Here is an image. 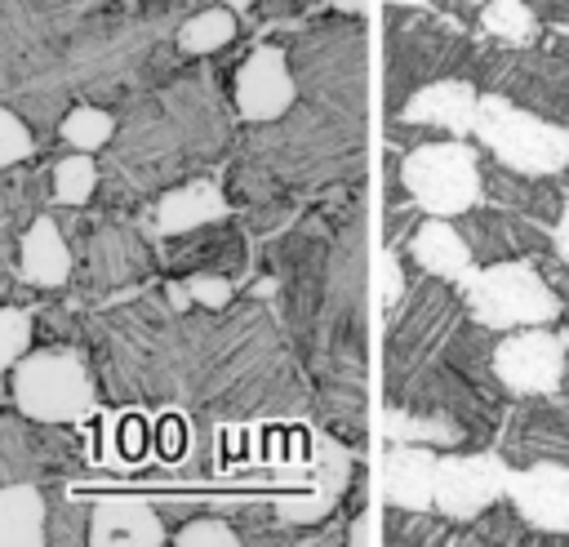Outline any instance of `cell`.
<instances>
[{
    "label": "cell",
    "instance_id": "obj_30",
    "mask_svg": "<svg viewBox=\"0 0 569 547\" xmlns=\"http://www.w3.org/2000/svg\"><path fill=\"white\" fill-rule=\"evenodd\" d=\"M31 209H36V178L18 173V165L0 169V222H4V236H13V222L27 231L36 222Z\"/></svg>",
    "mask_w": 569,
    "mask_h": 547
},
{
    "label": "cell",
    "instance_id": "obj_26",
    "mask_svg": "<svg viewBox=\"0 0 569 547\" xmlns=\"http://www.w3.org/2000/svg\"><path fill=\"white\" fill-rule=\"evenodd\" d=\"M231 36H236V9H200L178 27V49L187 58H200L222 49Z\"/></svg>",
    "mask_w": 569,
    "mask_h": 547
},
{
    "label": "cell",
    "instance_id": "obj_42",
    "mask_svg": "<svg viewBox=\"0 0 569 547\" xmlns=\"http://www.w3.org/2000/svg\"><path fill=\"white\" fill-rule=\"evenodd\" d=\"M231 9H249V4H258V0H227Z\"/></svg>",
    "mask_w": 569,
    "mask_h": 547
},
{
    "label": "cell",
    "instance_id": "obj_11",
    "mask_svg": "<svg viewBox=\"0 0 569 547\" xmlns=\"http://www.w3.org/2000/svg\"><path fill=\"white\" fill-rule=\"evenodd\" d=\"M471 258L476 262H511V258H529V253H547L551 249V231L525 213L511 209H467L453 218Z\"/></svg>",
    "mask_w": 569,
    "mask_h": 547
},
{
    "label": "cell",
    "instance_id": "obj_29",
    "mask_svg": "<svg viewBox=\"0 0 569 547\" xmlns=\"http://www.w3.org/2000/svg\"><path fill=\"white\" fill-rule=\"evenodd\" d=\"M98 191V165H93V151H76V156H62L53 165V200L76 209V205H89V196Z\"/></svg>",
    "mask_w": 569,
    "mask_h": 547
},
{
    "label": "cell",
    "instance_id": "obj_22",
    "mask_svg": "<svg viewBox=\"0 0 569 547\" xmlns=\"http://www.w3.org/2000/svg\"><path fill=\"white\" fill-rule=\"evenodd\" d=\"M382 440L387 445H396V440H413V445H462L467 440V427L458 418H449V414H436V409L387 405Z\"/></svg>",
    "mask_w": 569,
    "mask_h": 547
},
{
    "label": "cell",
    "instance_id": "obj_16",
    "mask_svg": "<svg viewBox=\"0 0 569 547\" xmlns=\"http://www.w3.org/2000/svg\"><path fill=\"white\" fill-rule=\"evenodd\" d=\"M476 107H480V93L467 76H445V80H431L422 84L405 107H400V120L409 125H427L445 138H467L476 129Z\"/></svg>",
    "mask_w": 569,
    "mask_h": 547
},
{
    "label": "cell",
    "instance_id": "obj_33",
    "mask_svg": "<svg viewBox=\"0 0 569 547\" xmlns=\"http://www.w3.org/2000/svg\"><path fill=\"white\" fill-rule=\"evenodd\" d=\"M31 151H36V138H31L27 120H22L18 111L0 107V169H13V165H22Z\"/></svg>",
    "mask_w": 569,
    "mask_h": 547
},
{
    "label": "cell",
    "instance_id": "obj_2",
    "mask_svg": "<svg viewBox=\"0 0 569 547\" xmlns=\"http://www.w3.org/2000/svg\"><path fill=\"white\" fill-rule=\"evenodd\" d=\"M462 62L480 67V53H471L467 40L449 36L431 18H418L409 9L387 4V111L400 116V107L431 80L458 76Z\"/></svg>",
    "mask_w": 569,
    "mask_h": 547
},
{
    "label": "cell",
    "instance_id": "obj_7",
    "mask_svg": "<svg viewBox=\"0 0 569 547\" xmlns=\"http://www.w3.org/2000/svg\"><path fill=\"white\" fill-rule=\"evenodd\" d=\"M13 405L31 422H80L93 409V378L71 351H27L13 365Z\"/></svg>",
    "mask_w": 569,
    "mask_h": 547
},
{
    "label": "cell",
    "instance_id": "obj_9",
    "mask_svg": "<svg viewBox=\"0 0 569 547\" xmlns=\"http://www.w3.org/2000/svg\"><path fill=\"white\" fill-rule=\"evenodd\" d=\"M569 374V338L547 325L511 329L493 342V378L507 396H551Z\"/></svg>",
    "mask_w": 569,
    "mask_h": 547
},
{
    "label": "cell",
    "instance_id": "obj_3",
    "mask_svg": "<svg viewBox=\"0 0 569 547\" xmlns=\"http://www.w3.org/2000/svg\"><path fill=\"white\" fill-rule=\"evenodd\" d=\"M293 80L302 93L338 116L365 111V31L356 22L320 27L293 44Z\"/></svg>",
    "mask_w": 569,
    "mask_h": 547
},
{
    "label": "cell",
    "instance_id": "obj_10",
    "mask_svg": "<svg viewBox=\"0 0 569 547\" xmlns=\"http://www.w3.org/2000/svg\"><path fill=\"white\" fill-rule=\"evenodd\" d=\"M507 463L498 454H449L436 471V511L467 525L507 494Z\"/></svg>",
    "mask_w": 569,
    "mask_h": 547
},
{
    "label": "cell",
    "instance_id": "obj_25",
    "mask_svg": "<svg viewBox=\"0 0 569 547\" xmlns=\"http://www.w3.org/2000/svg\"><path fill=\"white\" fill-rule=\"evenodd\" d=\"M84 253L98 280H129L147 267V253L129 231H98L93 240H84Z\"/></svg>",
    "mask_w": 569,
    "mask_h": 547
},
{
    "label": "cell",
    "instance_id": "obj_18",
    "mask_svg": "<svg viewBox=\"0 0 569 547\" xmlns=\"http://www.w3.org/2000/svg\"><path fill=\"white\" fill-rule=\"evenodd\" d=\"M227 218V196L218 191V182L209 178H191L173 191H164L151 209V231L156 236H187L196 227L222 222Z\"/></svg>",
    "mask_w": 569,
    "mask_h": 547
},
{
    "label": "cell",
    "instance_id": "obj_19",
    "mask_svg": "<svg viewBox=\"0 0 569 547\" xmlns=\"http://www.w3.org/2000/svg\"><path fill=\"white\" fill-rule=\"evenodd\" d=\"M409 258L422 267V276H436L449 285H462L476 271V258L453 218H422L418 231L409 236Z\"/></svg>",
    "mask_w": 569,
    "mask_h": 547
},
{
    "label": "cell",
    "instance_id": "obj_31",
    "mask_svg": "<svg viewBox=\"0 0 569 547\" xmlns=\"http://www.w3.org/2000/svg\"><path fill=\"white\" fill-rule=\"evenodd\" d=\"M169 298H173L178 307L200 302V307L218 311V307H227V302H231V280H227L222 271H191L182 285H173V289H169Z\"/></svg>",
    "mask_w": 569,
    "mask_h": 547
},
{
    "label": "cell",
    "instance_id": "obj_21",
    "mask_svg": "<svg viewBox=\"0 0 569 547\" xmlns=\"http://www.w3.org/2000/svg\"><path fill=\"white\" fill-rule=\"evenodd\" d=\"M49 503L31 480L0 485V547H44Z\"/></svg>",
    "mask_w": 569,
    "mask_h": 547
},
{
    "label": "cell",
    "instance_id": "obj_34",
    "mask_svg": "<svg viewBox=\"0 0 569 547\" xmlns=\"http://www.w3.org/2000/svg\"><path fill=\"white\" fill-rule=\"evenodd\" d=\"M173 538H178V547H236V543H240V534H236L227 520H218V516L187 520Z\"/></svg>",
    "mask_w": 569,
    "mask_h": 547
},
{
    "label": "cell",
    "instance_id": "obj_24",
    "mask_svg": "<svg viewBox=\"0 0 569 547\" xmlns=\"http://www.w3.org/2000/svg\"><path fill=\"white\" fill-rule=\"evenodd\" d=\"M169 240H178V245L169 249V262H173V267H191V271H227V262H231V267L240 262V240H236V231H227V227H218V231L196 227V231H187V236H169Z\"/></svg>",
    "mask_w": 569,
    "mask_h": 547
},
{
    "label": "cell",
    "instance_id": "obj_6",
    "mask_svg": "<svg viewBox=\"0 0 569 547\" xmlns=\"http://www.w3.org/2000/svg\"><path fill=\"white\" fill-rule=\"evenodd\" d=\"M458 307H467L449 280H436L427 276L422 285H413L405 294V302L396 307V316H387V396L400 391L418 369L422 360L436 351V342H445L453 334V316Z\"/></svg>",
    "mask_w": 569,
    "mask_h": 547
},
{
    "label": "cell",
    "instance_id": "obj_13",
    "mask_svg": "<svg viewBox=\"0 0 569 547\" xmlns=\"http://www.w3.org/2000/svg\"><path fill=\"white\" fill-rule=\"evenodd\" d=\"M507 498L529 529L569 538V463H533L507 476Z\"/></svg>",
    "mask_w": 569,
    "mask_h": 547
},
{
    "label": "cell",
    "instance_id": "obj_1",
    "mask_svg": "<svg viewBox=\"0 0 569 547\" xmlns=\"http://www.w3.org/2000/svg\"><path fill=\"white\" fill-rule=\"evenodd\" d=\"M471 138L489 151V160L520 173L556 178L569 169V125L547 120L502 93H480Z\"/></svg>",
    "mask_w": 569,
    "mask_h": 547
},
{
    "label": "cell",
    "instance_id": "obj_20",
    "mask_svg": "<svg viewBox=\"0 0 569 547\" xmlns=\"http://www.w3.org/2000/svg\"><path fill=\"white\" fill-rule=\"evenodd\" d=\"M71 262H76V258H71V245H67L58 218L36 213V222H31V227L22 231V240H18V276H22L27 285L58 289V285H67Z\"/></svg>",
    "mask_w": 569,
    "mask_h": 547
},
{
    "label": "cell",
    "instance_id": "obj_28",
    "mask_svg": "<svg viewBox=\"0 0 569 547\" xmlns=\"http://www.w3.org/2000/svg\"><path fill=\"white\" fill-rule=\"evenodd\" d=\"M58 133H62V142H67L71 151H98V147H107V142L116 138V120H111L107 107L84 102V107H71V111L62 116Z\"/></svg>",
    "mask_w": 569,
    "mask_h": 547
},
{
    "label": "cell",
    "instance_id": "obj_37",
    "mask_svg": "<svg viewBox=\"0 0 569 547\" xmlns=\"http://www.w3.org/2000/svg\"><path fill=\"white\" fill-rule=\"evenodd\" d=\"M551 253H556L560 262H569V191H565V209H560V218H556V227H551Z\"/></svg>",
    "mask_w": 569,
    "mask_h": 547
},
{
    "label": "cell",
    "instance_id": "obj_38",
    "mask_svg": "<svg viewBox=\"0 0 569 547\" xmlns=\"http://www.w3.org/2000/svg\"><path fill=\"white\" fill-rule=\"evenodd\" d=\"M369 538H373V525H369V516H360V520L351 525V534H347V543H351V547H365Z\"/></svg>",
    "mask_w": 569,
    "mask_h": 547
},
{
    "label": "cell",
    "instance_id": "obj_40",
    "mask_svg": "<svg viewBox=\"0 0 569 547\" xmlns=\"http://www.w3.org/2000/svg\"><path fill=\"white\" fill-rule=\"evenodd\" d=\"M329 4H333L338 13H351V18H356V13H365V0H329Z\"/></svg>",
    "mask_w": 569,
    "mask_h": 547
},
{
    "label": "cell",
    "instance_id": "obj_23",
    "mask_svg": "<svg viewBox=\"0 0 569 547\" xmlns=\"http://www.w3.org/2000/svg\"><path fill=\"white\" fill-rule=\"evenodd\" d=\"M493 342H498L493 329H485L480 320L458 325L449 334V342H445V365H453L462 378H471V382H480L489 391H502L498 378H493Z\"/></svg>",
    "mask_w": 569,
    "mask_h": 547
},
{
    "label": "cell",
    "instance_id": "obj_4",
    "mask_svg": "<svg viewBox=\"0 0 569 547\" xmlns=\"http://www.w3.org/2000/svg\"><path fill=\"white\" fill-rule=\"evenodd\" d=\"M462 302L471 311V320H480L485 329H525V325H551L565 302L560 294L547 285L542 267H533L529 258H511V262H485L462 280Z\"/></svg>",
    "mask_w": 569,
    "mask_h": 547
},
{
    "label": "cell",
    "instance_id": "obj_36",
    "mask_svg": "<svg viewBox=\"0 0 569 547\" xmlns=\"http://www.w3.org/2000/svg\"><path fill=\"white\" fill-rule=\"evenodd\" d=\"M405 294H409V276H405L400 249H382V285H378L382 311H387V316H396V307L405 302Z\"/></svg>",
    "mask_w": 569,
    "mask_h": 547
},
{
    "label": "cell",
    "instance_id": "obj_39",
    "mask_svg": "<svg viewBox=\"0 0 569 547\" xmlns=\"http://www.w3.org/2000/svg\"><path fill=\"white\" fill-rule=\"evenodd\" d=\"M542 13H547V18H565V22H569V0H542Z\"/></svg>",
    "mask_w": 569,
    "mask_h": 547
},
{
    "label": "cell",
    "instance_id": "obj_17",
    "mask_svg": "<svg viewBox=\"0 0 569 547\" xmlns=\"http://www.w3.org/2000/svg\"><path fill=\"white\" fill-rule=\"evenodd\" d=\"M164 520L151 503L133 494H107L89 507V543L93 547H160Z\"/></svg>",
    "mask_w": 569,
    "mask_h": 547
},
{
    "label": "cell",
    "instance_id": "obj_12",
    "mask_svg": "<svg viewBox=\"0 0 569 547\" xmlns=\"http://www.w3.org/2000/svg\"><path fill=\"white\" fill-rule=\"evenodd\" d=\"M298 98V80L289 67V53L276 44H262L244 58V67L236 71V111L249 125H271L280 116L293 111Z\"/></svg>",
    "mask_w": 569,
    "mask_h": 547
},
{
    "label": "cell",
    "instance_id": "obj_15",
    "mask_svg": "<svg viewBox=\"0 0 569 547\" xmlns=\"http://www.w3.org/2000/svg\"><path fill=\"white\" fill-rule=\"evenodd\" d=\"M436 471L440 454L431 445L396 440L382 454V503L405 511H431L436 507Z\"/></svg>",
    "mask_w": 569,
    "mask_h": 547
},
{
    "label": "cell",
    "instance_id": "obj_35",
    "mask_svg": "<svg viewBox=\"0 0 569 547\" xmlns=\"http://www.w3.org/2000/svg\"><path fill=\"white\" fill-rule=\"evenodd\" d=\"M49 543H89V511L76 503H58L49 511Z\"/></svg>",
    "mask_w": 569,
    "mask_h": 547
},
{
    "label": "cell",
    "instance_id": "obj_41",
    "mask_svg": "<svg viewBox=\"0 0 569 547\" xmlns=\"http://www.w3.org/2000/svg\"><path fill=\"white\" fill-rule=\"evenodd\" d=\"M387 4H396V9H422L427 0H387Z\"/></svg>",
    "mask_w": 569,
    "mask_h": 547
},
{
    "label": "cell",
    "instance_id": "obj_8",
    "mask_svg": "<svg viewBox=\"0 0 569 547\" xmlns=\"http://www.w3.org/2000/svg\"><path fill=\"white\" fill-rule=\"evenodd\" d=\"M480 71L493 84L489 93H502L547 120H569V44H516L502 58H480Z\"/></svg>",
    "mask_w": 569,
    "mask_h": 547
},
{
    "label": "cell",
    "instance_id": "obj_14",
    "mask_svg": "<svg viewBox=\"0 0 569 547\" xmlns=\"http://www.w3.org/2000/svg\"><path fill=\"white\" fill-rule=\"evenodd\" d=\"M480 191L489 205L498 209H511V213H525L542 227H556L560 209H565V191L542 178V173H520V169H507L498 160H480Z\"/></svg>",
    "mask_w": 569,
    "mask_h": 547
},
{
    "label": "cell",
    "instance_id": "obj_5",
    "mask_svg": "<svg viewBox=\"0 0 569 547\" xmlns=\"http://www.w3.org/2000/svg\"><path fill=\"white\" fill-rule=\"evenodd\" d=\"M409 200L427 218H458L480 205V151L467 138H431L405 151Z\"/></svg>",
    "mask_w": 569,
    "mask_h": 547
},
{
    "label": "cell",
    "instance_id": "obj_32",
    "mask_svg": "<svg viewBox=\"0 0 569 547\" xmlns=\"http://www.w3.org/2000/svg\"><path fill=\"white\" fill-rule=\"evenodd\" d=\"M31 334H36V320L18 307H0V369H13L27 347H31Z\"/></svg>",
    "mask_w": 569,
    "mask_h": 547
},
{
    "label": "cell",
    "instance_id": "obj_27",
    "mask_svg": "<svg viewBox=\"0 0 569 547\" xmlns=\"http://www.w3.org/2000/svg\"><path fill=\"white\" fill-rule=\"evenodd\" d=\"M480 27L489 36H498L502 44H533L538 40V13L529 9V0H485Z\"/></svg>",
    "mask_w": 569,
    "mask_h": 547
}]
</instances>
